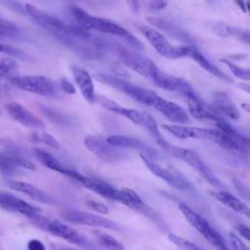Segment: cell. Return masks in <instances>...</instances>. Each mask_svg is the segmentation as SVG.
<instances>
[{
  "mask_svg": "<svg viewBox=\"0 0 250 250\" xmlns=\"http://www.w3.org/2000/svg\"><path fill=\"white\" fill-rule=\"evenodd\" d=\"M111 70L113 72L114 75L122 77V78H130V74L128 73V71L125 69V67L123 66V63L120 64L118 62H114L111 66Z\"/></svg>",
  "mask_w": 250,
  "mask_h": 250,
  "instance_id": "7bdbcfd3",
  "label": "cell"
},
{
  "mask_svg": "<svg viewBox=\"0 0 250 250\" xmlns=\"http://www.w3.org/2000/svg\"><path fill=\"white\" fill-rule=\"evenodd\" d=\"M162 128L168 133L179 139H197V140H212L215 128H201L188 126L184 124L178 125H163Z\"/></svg>",
  "mask_w": 250,
  "mask_h": 250,
  "instance_id": "e0dca14e",
  "label": "cell"
},
{
  "mask_svg": "<svg viewBox=\"0 0 250 250\" xmlns=\"http://www.w3.org/2000/svg\"><path fill=\"white\" fill-rule=\"evenodd\" d=\"M94 78L103 84L110 86L111 88L119 92H122L136 102H139L150 107L157 97V94L154 91L133 84L129 82L126 78H122L116 75L99 72L94 74Z\"/></svg>",
  "mask_w": 250,
  "mask_h": 250,
  "instance_id": "277c9868",
  "label": "cell"
},
{
  "mask_svg": "<svg viewBox=\"0 0 250 250\" xmlns=\"http://www.w3.org/2000/svg\"><path fill=\"white\" fill-rule=\"evenodd\" d=\"M27 248L29 250H44L45 246L44 244L38 240V239H31L27 243Z\"/></svg>",
  "mask_w": 250,
  "mask_h": 250,
  "instance_id": "681fc988",
  "label": "cell"
},
{
  "mask_svg": "<svg viewBox=\"0 0 250 250\" xmlns=\"http://www.w3.org/2000/svg\"><path fill=\"white\" fill-rule=\"evenodd\" d=\"M7 110L13 119L24 127L34 129H42L45 127L44 122L38 116L19 103L8 104Z\"/></svg>",
  "mask_w": 250,
  "mask_h": 250,
  "instance_id": "d6986e66",
  "label": "cell"
},
{
  "mask_svg": "<svg viewBox=\"0 0 250 250\" xmlns=\"http://www.w3.org/2000/svg\"><path fill=\"white\" fill-rule=\"evenodd\" d=\"M141 31L151 46L162 57L168 59H179L188 57L191 46H172L167 38L157 29L142 25Z\"/></svg>",
  "mask_w": 250,
  "mask_h": 250,
  "instance_id": "9c48e42d",
  "label": "cell"
},
{
  "mask_svg": "<svg viewBox=\"0 0 250 250\" xmlns=\"http://www.w3.org/2000/svg\"><path fill=\"white\" fill-rule=\"evenodd\" d=\"M221 62H224L229 67L230 72L234 76H236L237 78H240V79L246 80V81H248L250 79V72H249L248 68L240 67L237 64H235V63H233V62H229L226 59H221Z\"/></svg>",
  "mask_w": 250,
  "mask_h": 250,
  "instance_id": "8d00e7d4",
  "label": "cell"
},
{
  "mask_svg": "<svg viewBox=\"0 0 250 250\" xmlns=\"http://www.w3.org/2000/svg\"><path fill=\"white\" fill-rule=\"evenodd\" d=\"M167 6L166 0H150L148 4V8L150 11H161Z\"/></svg>",
  "mask_w": 250,
  "mask_h": 250,
  "instance_id": "bcb514c9",
  "label": "cell"
},
{
  "mask_svg": "<svg viewBox=\"0 0 250 250\" xmlns=\"http://www.w3.org/2000/svg\"><path fill=\"white\" fill-rule=\"evenodd\" d=\"M179 209L187 221L214 247L226 250L229 248L227 240L208 223V221L191 209L186 203H179Z\"/></svg>",
  "mask_w": 250,
  "mask_h": 250,
  "instance_id": "8992f818",
  "label": "cell"
},
{
  "mask_svg": "<svg viewBox=\"0 0 250 250\" xmlns=\"http://www.w3.org/2000/svg\"><path fill=\"white\" fill-rule=\"evenodd\" d=\"M61 88L62 90L66 93V94H74L75 93V88L74 86L67 80V79H62L61 80Z\"/></svg>",
  "mask_w": 250,
  "mask_h": 250,
  "instance_id": "c3c4849f",
  "label": "cell"
},
{
  "mask_svg": "<svg viewBox=\"0 0 250 250\" xmlns=\"http://www.w3.org/2000/svg\"><path fill=\"white\" fill-rule=\"evenodd\" d=\"M118 54L123 65L147 78L148 69L152 62L150 60L124 49H121Z\"/></svg>",
  "mask_w": 250,
  "mask_h": 250,
  "instance_id": "7402d4cb",
  "label": "cell"
},
{
  "mask_svg": "<svg viewBox=\"0 0 250 250\" xmlns=\"http://www.w3.org/2000/svg\"><path fill=\"white\" fill-rule=\"evenodd\" d=\"M123 117L139 126L144 127L155 139L161 138V134L159 132L157 123L155 119L152 117V115L148 112L135 108H126Z\"/></svg>",
  "mask_w": 250,
  "mask_h": 250,
  "instance_id": "44dd1931",
  "label": "cell"
},
{
  "mask_svg": "<svg viewBox=\"0 0 250 250\" xmlns=\"http://www.w3.org/2000/svg\"><path fill=\"white\" fill-rule=\"evenodd\" d=\"M232 183H233V186H234L235 189L237 190V192H238L245 200H248V199H249V189H248L247 186H246L244 183H242V182H240V181H238V180H236V179H233V180H232Z\"/></svg>",
  "mask_w": 250,
  "mask_h": 250,
  "instance_id": "b9f144b4",
  "label": "cell"
},
{
  "mask_svg": "<svg viewBox=\"0 0 250 250\" xmlns=\"http://www.w3.org/2000/svg\"><path fill=\"white\" fill-rule=\"evenodd\" d=\"M39 140L44 143L46 146L55 148V149H60L61 145L60 143L57 141L56 138H54L51 134L47 133V132H42L41 135L39 136Z\"/></svg>",
  "mask_w": 250,
  "mask_h": 250,
  "instance_id": "ab89813d",
  "label": "cell"
},
{
  "mask_svg": "<svg viewBox=\"0 0 250 250\" xmlns=\"http://www.w3.org/2000/svg\"><path fill=\"white\" fill-rule=\"evenodd\" d=\"M9 81L15 87L41 96H56L58 93V85L51 78L43 75H12Z\"/></svg>",
  "mask_w": 250,
  "mask_h": 250,
  "instance_id": "ba28073f",
  "label": "cell"
},
{
  "mask_svg": "<svg viewBox=\"0 0 250 250\" xmlns=\"http://www.w3.org/2000/svg\"><path fill=\"white\" fill-rule=\"evenodd\" d=\"M61 216L62 220L70 224L104 228V229H108L112 230H118L120 229L118 224L114 223L109 219H106L97 214L81 211V210L65 209L61 213Z\"/></svg>",
  "mask_w": 250,
  "mask_h": 250,
  "instance_id": "7c38bea8",
  "label": "cell"
},
{
  "mask_svg": "<svg viewBox=\"0 0 250 250\" xmlns=\"http://www.w3.org/2000/svg\"><path fill=\"white\" fill-rule=\"evenodd\" d=\"M0 90H1V89H0Z\"/></svg>",
  "mask_w": 250,
  "mask_h": 250,
  "instance_id": "11a10c76",
  "label": "cell"
},
{
  "mask_svg": "<svg viewBox=\"0 0 250 250\" xmlns=\"http://www.w3.org/2000/svg\"><path fill=\"white\" fill-rule=\"evenodd\" d=\"M228 242L229 245L236 250H248L249 247L244 244V242L233 232H229L228 235Z\"/></svg>",
  "mask_w": 250,
  "mask_h": 250,
  "instance_id": "f35d334b",
  "label": "cell"
},
{
  "mask_svg": "<svg viewBox=\"0 0 250 250\" xmlns=\"http://www.w3.org/2000/svg\"><path fill=\"white\" fill-rule=\"evenodd\" d=\"M188 57L191 58L200 67H202L203 69H205L207 72L211 73L212 75L216 76L217 78H220L224 81H227V82H232L231 78L227 75L224 71H222L219 67H217L215 64H213L212 62H210L206 57H204L199 51H197L195 48L191 47L190 49V52L188 54Z\"/></svg>",
  "mask_w": 250,
  "mask_h": 250,
  "instance_id": "f546056e",
  "label": "cell"
},
{
  "mask_svg": "<svg viewBox=\"0 0 250 250\" xmlns=\"http://www.w3.org/2000/svg\"><path fill=\"white\" fill-rule=\"evenodd\" d=\"M19 68L18 62L11 58H4L0 61V79L9 78Z\"/></svg>",
  "mask_w": 250,
  "mask_h": 250,
  "instance_id": "e575fe53",
  "label": "cell"
},
{
  "mask_svg": "<svg viewBox=\"0 0 250 250\" xmlns=\"http://www.w3.org/2000/svg\"><path fill=\"white\" fill-rule=\"evenodd\" d=\"M242 107H244V108H245V110H246L247 112H249V111H250V110H249L250 108H249V104H242Z\"/></svg>",
  "mask_w": 250,
  "mask_h": 250,
  "instance_id": "f5cc1de1",
  "label": "cell"
},
{
  "mask_svg": "<svg viewBox=\"0 0 250 250\" xmlns=\"http://www.w3.org/2000/svg\"><path fill=\"white\" fill-rule=\"evenodd\" d=\"M84 145L93 154L106 162L118 161L126 156V153L123 152L120 147L109 145L106 139L101 136L89 135L85 137Z\"/></svg>",
  "mask_w": 250,
  "mask_h": 250,
  "instance_id": "4fadbf2b",
  "label": "cell"
},
{
  "mask_svg": "<svg viewBox=\"0 0 250 250\" xmlns=\"http://www.w3.org/2000/svg\"><path fill=\"white\" fill-rule=\"evenodd\" d=\"M168 238L170 239V241H172L178 248L180 249H188V250H195V249H199V247L197 245H195L194 243L175 234V233H169L168 234Z\"/></svg>",
  "mask_w": 250,
  "mask_h": 250,
  "instance_id": "74e56055",
  "label": "cell"
},
{
  "mask_svg": "<svg viewBox=\"0 0 250 250\" xmlns=\"http://www.w3.org/2000/svg\"><path fill=\"white\" fill-rule=\"evenodd\" d=\"M140 156L146 168L156 177L162 179L170 187L177 189L190 190L194 188L193 184L181 171L168 166H162L153 160L151 155L140 152Z\"/></svg>",
  "mask_w": 250,
  "mask_h": 250,
  "instance_id": "5b68a950",
  "label": "cell"
},
{
  "mask_svg": "<svg viewBox=\"0 0 250 250\" xmlns=\"http://www.w3.org/2000/svg\"><path fill=\"white\" fill-rule=\"evenodd\" d=\"M147 22H149L151 25L163 30L164 32L168 33L170 36L179 37L182 38L184 36V31H182L178 26H176L174 23L163 20L159 18H146Z\"/></svg>",
  "mask_w": 250,
  "mask_h": 250,
  "instance_id": "4dcf8cb0",
  "label": "cell"
},
{
  "mask_svg": "<svg viewBox=\"0 0 250 250\" xmlns=\"http://www.w3.org/2000/svg\"><path fill=\"white\" fill-rule=\"evenodd\" d=\"M0 233H1V232H0Z\"/></svg>",
  "mask_w": 250,
  "mask_h": 250,
  "instance_id": "db71d44e",
  "label": "cell"
},
{
  "mask_svg": "<svg viewBox=\"0 0 250 250\" xmlns=\"http://www.w3.org/2000/svg\"><path fill=\"white\" fill-rule=\"evenodd\" d=\"M157 145L162 148L164 152L169 155H172L189 165L192 169H194L202 178L206 180L211 186L216 188H220L223 187L221 181L215 176L213 171L209 168V166L191 149L182 147L171 144L161 138L156 139Z\"/></svg>",
  "mask_w": 250,
  "mask_h": 250,
  "instance_id": "7a4b0ae2",
  "label": "cell"
},
{
  "mask_svg": "<svg viewBox=\"0 0 250 250\" xmlns=\"http://www.w3.org/2000/svg\"><path fill=\"white\" fill-rule=\"evenodd\" d=\"M236 4L238 5V7L242 10L243 13H246L247 11V8H246V2L244 0H235Z\"/></svg>",
  "mask_w": 250,
  "mask_h": 250,
  "instance_id": "816d5d0a",
  "label": "cell"
},
{
  "mask_svg": "<svg viewBox=\"0 0 250 250\" xmlns=\"http://www.w3.org/2000/svg\"><path fill=\"white\" fill-rule=\"evenodd\" d=\"M86 204L89 208H91L92 210L100 213V214H107L109 212L108 208L106 205H104V203L102 202H99V201H96V200H87L86 201Z\"/></svg>",
  "mask_w": 250,
  "mask_h": 250,
  "instance_id": "60d3db41",
  "label": "cell"
},
{
  "mask_svg": "<svg viewBox=\"0 0 250 250\" xmlns=\"http://www.w3.org/2000/svg\"><path fill=\"white\" fill-rule=\"evenodd\" d=\"M0 207L9 212H18L29 220L40 214V210L9 192H0Z\"/></svg>",
  "mask_w": 250,
  "mask_h": 250,
  "instance_id": "9a60e30c",
  "label": "cell"
},
{
  "mask_svg": "<svg viewBox=\"0 0 250 250\" xmlns=\"http://www.w3.org/2000/svg\"><path fill=\"white\" fill-rule=\"evenodd\" d=\"M30 221L38 228L52 233L57 237L62 238L72 244H75L80 247L90 246V242L85 236L76 231L70 226L59 220H49L48 218H45L39 214Z\"/></svg>",
  "mask_w": 250,
  "mask_h": 250,
  "instance_id": "52a82bcc",
  "label": "cell"
},
{
  "mask_svg": "<svg viewBox=\"0 0 250 250\" xmlns=\"http://www.w3.org/2000/svg\"><path fill=\"white\" fill-rule=\"evenodd\" d=\"M151 107L162 113L168 120L177 124H188L189 115L181 105L167 101L157 95Z\"/></svg>",
  "mask_w": 250,
  "mask_h": 250,
  "instance_id": "2e32d148",
  "label": "cell"
},
{
  "mask_svg": "<svg viewBox=\"0 0 250 250\" xmlns=\"http://www.w3.org/2000/svg\"><path fill=\"white\" fill-rule=\"evenodd\" d=\"M71 73L83 98L91 104L95 103V87L89 72L85 68L74 64L71 65Z\"/></svg>",
  "mask_w": 250,
  "mask_h": 250,
  "instance_id": "ffe728a7",
  "label": "cell"
},
{
  "mask_svg": "<svg viewBox=\"0 0 250 250\" xmlns=\"http://www.w3.org/2000/svg\"><path fill=\"white\" fill-rule=\"evenodd\" d=\"M186 96L188 99V112L192 117L199 120H209L214 123L221 119L220 116H218L202 101H200L193 92Z\"/></svg>",
  "mask_w": 250,
  "mask_h": 250,
  "instance_id": "603a6c76",
  "label": "cell"
},
{
  "mask_svg": "<svg viewBox=\"0 0 250 250\" xmlns=\"http://www.w3.org/2000/svg\"><path fill=\"white\" fill-rule=\"evenodd\" d=\"M147 78H149L157 87L167 91L178 92L184 95L193 92L188 81L182 77L171 75L162 71L153 62H151L149 66Z\"/></svg>",
  "mask_w": 250,
  "mask_h": 250,
  "instance_id": "8fae6325",
  "label": "cell"
},
{
  "mask_svg": "<svg viewBox=\"0 0 250 250\" xmlns=\"http://www.w3.org/2000/svg\"><path fill=\"white\" fill-rule=\"evenodd\" d=\"M26 13L44 29H46L48 32L56 36L62 43H64L65 40L69 37H71L68 26L65 25L62 21L58 20L57 18L39 10L35 6L31 4L25 5ZM73 37V36H72Z\"/></svg>",
  "mask_w": 250,
  "mask_h": 250,
  "instance_id": "30bf717a",
  "label": "cell"
},
{
  "mask_svg": "<svg viewBox=\"0 0 250 250\" xmlns=\"http://www.w3.org/2000/svg\"><path fill=\"white\" fill-rule=\"evenodd\" d=\"M3 2L8 5L11 9H13L14 11L18 12V13H21V14H25L26 13V10H25V7L23 8L19 2H17L16 0H3ZM27 14V13H26Z\"/></svg>",
  "mask_w": 250,
  "mask_h": 250,
  "instance_id": "7dc6e473",
  "label": "cell"
},
{
  "mask_svg": "<svg viewBox=\"0 0 250 250\" xmlns=\"http://www.w3.org/2000/svg\"><path fill=\"white\" fill-rule=\"evenodd\" d=\"M0 53L11 55V56H14V57H19V58L22 57V53L20 50L14 48L12 46L2 44V43H0Z\"/></svg>",
  "mask_w": 250,
  "mask_h": 250,
  "instance_id": "ee69618b",
  "label": "cell"
},
{
  "mask_svg": "<svg viewBox=\"0 0 250 250\" xmlns=\"http://www.w3.org/2000/svg\"><path fill=\"white\" fill-rule=\"evenodd\" d=\"M220 33L234 36L235 38H237L238 40L246 43L247 45L250 42V33H249V30L246 29V28L224 24L223 27H220Z\"/></svg>",
  "mask_w": 250,
  "mask_h": 250,
  "instance_id": "d6a6232c",
  "label": "cell"
},
{
  "mask_svg": "<svg viewBox=\"0 0 250 250\" xmlns=\"http://www.w3.org/2000/svg\"><path fill=\"white\" fill-rule=\"evenodd\" d=\"M19 33L20 29L14 22L0 19V38L15 37Z\"/></svg>",
  "mask_w": 250,
  "mask_h": 250,
  "instance_id": "d590c367",
  "label": "cell"
},
{
  "mask_svg": "<svg viewBox=\"0 0 250 250\" xmlns=\"http://www.w3.org/2000/svg\"><path fill=\"white\" fill-rule=\"evenodd\" d=\"M8 185L13 190L24 193L35 201L46 203V204H49L52 202V199L50 198V196H48L41 189H39L38 188H36L35 186L29 183L21 182V181H10Z\"/></svg>",
  "mask_w": 250,
  "mask_h": 250,
  "instance_id": "83f0119b",
  "label": "cell"
},
{
  "mask_svg": "<svg viewBox=\"0 0 250 250\" xmlns=\"http://www.w3.org/2000/svg\"><path fill=\"white\" fill-rule=\"evenodd\" d=\"M70 12L72 17L74 18L75 21L77 22L78 26L86 31L90 30H96L99 32L106 33V34H112L119 37H122L126 40L127 43H129L133 48L137 50H143L144 45L143 43L135 37L132 33H130L127 29L123 28L119 24L106 20L102 19L98 17H93L89 14H87L84 10H82L79 7L72 6L70 8Z\"/></svg>",
  "mask_w": 250,
  "mask_h": 250,
  "instance_id": "6da1fadb",
  "label": "cell"
},
{
  "mask_svg": "<svg viewBox=\"0 0 250 250\" xmlns=\"http://www.w3.org/2000/svg\"><path fill=\"white\" fill-rule=\"evenodd\" d=\"M126 2L132 12H134V13L139 12V7H140L139 0H126Z\"/></svg>",
  "mask_w": 250,
  "mask_h": 250,
  "instance_id": "f907efd6",
  "label": "cell"
},
{
  "mask_svg": "<svg viewBox=\"0 0 250 250\" xmlns=\"http://www.w3.org/2000/svg\"><path fill=\"white\" fill-rule=\"evenodd\" d=\"M212 101H213L214 106L229 118L236 120L240 117V113L237 107L232 103L228 93L223 91L215 92L212 96Z\"/></svg>",
  "mask_w": 250,
  "mask_h": 250,
  "instance_id": "4316f807",
  "label": "cell"
},
{
  "mask_svg": "<svg viewBox=\"0 0 250 250\" xmlns=\"http://www.w3.org/2000/svg\"><path fill=\"white\" fill-rule=\"evenodd\" d=\"M33 152H34V155L36 157V159L41 163L43 164L45 167L53 170V171H56V172H59L61 174H63V175H67L71 178L74 177V175L76 174V171L74 170H71V169H67L65 168L53 154H51L50 152L46 151V150H43L41 148H33Z\"/></svg>",
  "mask_w": 250,
  "mask_h": 250,
  "instance_id": "484cf974",
  "label": "cell"
},
{
  "mask_svg": "<svg viewBox=\"0 0 250 250\" xmlns=\"http://www.w3.org/2000/svg\"><path fill=\"white\" fill-rule=\"evenodd\" d=\"M76 181H78L83 187L90 189L91 191L106 198L109 200L117 201L119 199V188H116L106 183L105 181L96 178V177H89V176H83L79 174L78 172L75 174L74 178Z\"/></svg>",
  "mask_w": 250,
  "mask_h": 250,
  "instance_id": "5bb4252c",
  "label": "cell"
},
{
  "mask_svg": "<svg viewBox=\"0 0 250 250\" xmlns=\"http://www.w3.org/2000/svg\"><path fill=\"white\" fill-rule=\"evenodd\" d=\"M234 229L238 231V233L243 236L247 241L250 240V229H249V227L243 223H239V224H236L234 226Z\"/></svg>",
  "mask_w": 250,
  "mask_h": 250,
  "instance_id": "f6af8a7d",
  "label": "cell"
},
{
  "mask_svg": "<svg viewBox=\"0 0 250 250\" xmlns=\"http://www.w3.org/2000/svg\"><path fill=\"white\" fill-rule=\"evenodd\" d=\"M95 103L99 104L104 109H106L110 112H113L117 115H120L122 117L124 116V113L126 111V108H127V107H124V106L120 105L119 104H117L113 100H111L107 97H104V96H101V95H96Z\"/></svg>",
  "mask_w": 250,
  "mask_h": 250,
  "instance_id": "1f68e13d",
  "label": "cell"
},
{
  "mask_svg": "<svg viewBox=\"0 0 250 250\" xmlns=\"http://www.w3.org/2000/svg\"><path fill=\"white\" fill-rule=\"evenodd\" d=\"M19 168L34 170L35 165L19 153V151L6 150L0 152V172L6 175H12Z\"/></svg>",
  "mask_w": 250,
  "mask_h": 250,
  "instance_id": "ac0fdd59",
  "label": "cell"
},
{
  "mask_svg": "<svg viewBox=\"0 0 250 250\" xmlns=\"http://www.w3.org/2000/svg\"><path fill=\"white\" fill-rule=\"evenodd\" d=\"M209 192L214 198H216L218 201H220L221 203H223L224 205H226L232 211H235L237 213L245 215L246 217H249L250 211H249L247 204L244 203L243 201H241L240 199H238L233 194H231L228 191H225V190H221V189L210 190Z\"/></svg>",
  "mask_w": 250,
  "mask_h": 250,
  "instance_id": "d4e9b609",
  "label": "cell"
},
{
  "mask_svg": "<svg viewBox=\"0 0 250 250\" xmlns=\"http://www.w3.org/2000/svg\"><path fill=\"white\" fill-rule=\"evenodd\" d=\"M118 202L139 213H142L147 216H150L152 214V211L144 202V200L140 197V195L135 190L129 188H119Z\"/></svg>",
  "mask_w": 250,
  "mask_h": 250,
  "instance_id": "cb8c5ba5",
  "label": "cell"
},
{
  "mask_svg": "<svg viewBox=\"0 0 250 250\" xmlns=\"http://www.w3.org/2000/svg\"><path fill=\"white\" fill-rule=\"evenodd\" d=\"M215 125L216 128L211 140L212 143L234 155L248 157L250 148V142L248 138L240 135L223 119H219L215 122Z\"/></svg>",
  "mask_w": 250,
  "mask_h": 250,
  "instance_id": "3957f363",
  "label": "cell"
},
{
  "mask_svg": "<svg viewBox=\"0 0 250 250\" xmlns=\"http://www.w3.org/2000/svg\"><path fill=\"white\" fill-rule=\"evenodd\" d=\"M106 139V142L116 147L120 148H132V149H139L142 152H145L150 155L151 150H147V146L141 141L133 137L124 136V135H111Z\"/></svg>",
  "mask_w": 250,
  "mask_h": 250,
  "instance_id": "f1b7e54d",
  "label": "cell"
},
{
  "mask_svg": "<svg viewBox=\"0 0 250 250\" xmlns=\"http://www.w3.org/2000/svg\"><path fill=\"white\" fill-rule=\"evenodd\" d=\"M95 233H96L95 236L97 241L104 247L114 249V250H122L124 248L123 244L117 239H115L113 236H111L110 234L103 231H95Z\"/></svg>",
  "mask_w": 250,
  "mask_h": 250,
  "instance_id": "836d02e7",
  "label": "cell"
}]
</instances>
